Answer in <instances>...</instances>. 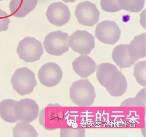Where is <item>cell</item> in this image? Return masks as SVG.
I'll return each mask as SVG.
<instances>
[{"mask_svg":"<svg viewBox=\"0 0 146 137\" xmlns=\"http://www.w3.org/2000/svg\"><path fill=\"white\" fill-rule=\"evenodd\" d=\"M17 102L14 100L7 99L0 102V116L5 121L10 123L18 122L15 115V107Z\"/></svg>","mask_w":146,"mask_h":137,"instance_id":"cell-17","label":"cell"},{"mask_svg":"<svg viewBox=\"0 0 146 137\" xmlns=\"http://www.w3.org/2000/svg\"><path fill=\"white\" fill-rule=\"evenodd\" d=\"M72 68L76 73L81 78L90 76L97 69L96 62L90 57L81 55L76 58L72 63Z\"/></svg>","mask_w":146,"mask_h":137,"instance_id":"cell-11","label":"cell"},{"mask_svg":"<svg viewBox=\"0 0 146 137\" xmlns=\"http://www.w3.org/2000/svg\"><path fill=\"white\" fill-rule=\"evenodd\" d=\"M120 4L121 9L131 12H139L143 9L145 0H120Z\"/></svg>","mask_w":146,"mask_h":137,"instance_id":"cell-20","label":"cell"},{"mask_svg":"<svg viewBox=\"0 0 146 137\" xmlns=\"http://www.w3.org/2000/svg\"><path fill=\"white\" fill-rule=\"evenodd\" d=\"M105 88L112 97H121L125 94L127 90L128 84L126 78L120 72Z\"/></svg>","mask_w":146,"mask_h":137,"instance_id":"cell-16","label":"cell"},{"mask_svg":"<svg viewBox=\"0 0 146 137\" xmlns=\"http://www.w3.org/2000/svg\"><path fill=\"white\" fill-rule=\"evenodd\" d=\"M121 34V30L114 21H103L97 25L96 29V37L106 44H115L120 39Z\"/></svg>","mask_w":146,"mask_h":137,"instance_id":"cell-6","label":"cell"},{"mask_svg":"<svg viewBox=\"0 0 146 137\" xmlns=\"http://www.w3.org/2000/svg\"><path fill=\"white\" fill-rule=\"evenodd\" d=\"M3 1V0H0V2L1 1Z\"/></svg>","mask_w":146,"mask_h":137,"instance_id":"cell-26","label":"cell"},{"mask_svg":"<svg viewBox=\"0 0 146 137\" xmlns=\"http://www.w3.org/2000/svg\"><path fill=\"white\" fill-rule=\"evenodd\" d=\"M86 130L84 128H62L60 131V137H84Z\"/></svg>","mask_w":146,"mask_h":137,"instance_id":"cell-23","label":"cell"},{"mask_svg":"<svg viewBox=\"0 0 146 137\" xmlns=\"http://www.w3.org/2000/svg\"><path fill=\"white\" fill-rule=\"evenodd\" d=\"M46 15L49 22L57 27L66 24L71 17V13L68 6L60 2L51 4L48 7Z\"/></svg>","mask_w":146,"mask_h":137,"instance_id":"cell-10","label":"cell"},{"mask_svg":"<svg viewBox=\"0 0 146 137\" xmlns=\"http://www.w3.org/2000/svg\"><path fill=\"white\" fill-rule=\"evenodd\" d=\"M129 53L136 61L146 56V33L136 36L129 44Z\"/></svg>","mask_w":146,"mask_h":137,"instance_id":"cell-15","label":"cell"},{"mask_svg":"<svg viewBox=\"0 0 146 137\" xmlns=\"http://www.w3.org/2000/svg\"><path fill=\"white\" fill-rule=\"evenodd\" d=\"M10 22L7 13L0 9V32L7 31Z\"/></svg>","mask_w":146,"mask_h":137,"instance_id":"cell-24","label":"cell"},{"mask_svg":"<svg viewBox=\"0 0 146 137\" xmlns=\"http://www.w3.org/2000/svg\"><path fill=\"white\" fill-rule=\"evenodd\" d=\"M65 3H74L75 2L76 0H62Z\"/></svg>","mask_w":146,"mask_h":137,"instance_id":"cell-25","label":"cell"},{"mask_svg":"<svg viewBox=\"0 0 146 137\" xmlns=\"http://www.w3.org/2000/svg\"><path fill=\"white\" fill-rule=\"evenodd\" d=\"M133 75L136 81L141 86H146V61H140L134 66Z\"/></svg>","mask_w":146,"mask_h":137,"instance_id":"cell-21","label":"cell"},{"mask_svg":"<svg viewBox=\"0 0 146 137\" xmlns=\"http://www.w3.org/2000/svg\"><path fill=\"white\" fill-rule=\"evenodd\" d=\"M12 130L15 137H37L38 136L36 129L29 123L21 122L16 124Z\"/></svg>","mask_w":146,"mask_h":137,"instance_id":"cell-18","label":"cell"},{"mask_svg":"<svg viewBox=\"0 0 146 137\" xmlns=\"http://www.w3.org/2000/svg\"><path fill=\"white\" fill-rule=\"evenodd\" d=\"M121 107H146V88L143 89L136 94L135 98H127L121 103Z\"/></svg>","mask_w":146,"mask_h":137,"instance_id":"cell-19","label":"cell"},{"mask_svg":"<svg viewBox=\"0 0 146 137\" xmlns=\"http://www.w3.org/2000/svg\"><path fill=\"white\" fill-rule=\"evenodd\" d=\"M70 96L72 102L80 107L90 106L96 97L94 87L88 79L74 81L70 89Z\"/></svg>","mask_w":146,"mask_h":137,"instance_id":"cell-1","label":"cell"},{"mask_svg":"<svg viewBox=\"0 0 146 137\" xmlns=\"http://www.w3.org/2000/svg\"><path fill=\"white\" fill-rule=\"evenodd\" d=\"M129 44L119 45L113 50L112 57L119 68L123 69L129 68L136 61L129 53Z\"/></svg>","mask_w":146,"mask_h":137,"instance_id":"cell-12","label":"cell"},{"mask_svg":"<svg viewBox=\"0 0 146 137\" xmlns=\"http://www.w3.org/2000/svg\"><path fill=\"white\" fill-rule=\"evenodd\" d=\"M102 9L107 12L115 13L121 10L120 0H101Z\"/></svg>","mask_w":146,"mask_h":137,"instance_id":"cell-22","label":"cell"},{"mask_svg":"<svg viewBox=\"0 0 146 137\" xmlns=\"http://www.w3.org/2000/svg\"><path fill=\"white\" fill-rule=\"evenodd\" d=\"M69 45L74 52L88 55L95 47V38L87 31L77 30L70 36Z\"/></svg>","mask_w":146,"mask_h":137,"instance_id":"cell-5","label":"cell"},{"mask_svg":"<svg viewBox=\"0 0 146 137\" xmlns=\"http://www.w3.org/2000/svg\"><path fill=\"white\" fill-rule=\"evenodd\" d=\"M39 106L31 98H25L17 101L15 107V115L18 121L30 123L38 118Z\"/></svg>","mask_w":146,"mask_h":137,"instance_id":"cell-7","label":"cell"},{"mask_svg":"<svg viewBox=\"0 0 146 137\" xmlns=\"http://www.w3.org/2000/svg\"><path fill=\"white\" fill-rule=\"evenodd\" d=\"M75 15L80 24L85 26H93L99 22L100 12L95 4L86 1L77 5Z\"/></svg>","mask_w":146,"mask_h":137,"instance_id":"cell-8","label":"cell"},{"mask_svg":"<svg viewBox=\"0 0 146 137\" xmlns=\"http://www.w3.org/2000/svg\"><path fill=\"white\" fill-rule=\"evenodd\" d=\"M38 0H11L9 4L11 12L17 18H23L35 9Z\"/></svg>","mask_w":146,"mask_h":137,"instance_id":"cell-13","label":"cell"},{"mask_svg":"<svg viewBox=\"0 0 146 137\" xmlns=\"http://www.w3.org/2000/svg\"><path fill=\"white\" fill-rule=\"evenodd\" d=\"M11 82L13 88L21 96L31 94L37 84L35 73L27 67L16 70Z\"/></svg>","mask_w":146,"mask_h":137,"instance_id":"cell-2","label":"cell"},{"mask_svg":"<svg viewBox=\"0 0 146 137\" xmlns=\"http://www.w3.org/2000/svg\"><path fill=\"white\" fill-rule=\"evenodd\" d=\"M63 72L59 65L50 62L41 66L38 72V78L42 85L51 88L56 86L61 81Z\"/></svg>","mask_w":146,"mask_h":137,"instance_id":"cell-9","label":"cell"},{"mask_svg":"<svg viewBox=\"0 0 146 137\" xmlns=\"http://www.w3.org/2000/svg\"><path fill=\"white\" fill-rule=\"evenodd\" d=\"M69 35L58 30L51 32L46 36L43 45L46 52L55 56H60L69 51Z\"/></svg>","mask_w":146,"mask_h":137,"instance_id":"cell-4","label":"cell"},{"mask_svg":"<svg viewBox=\"0 0 146 137\" xmlns=\"http://www.w3.org/2000/svg\"><path fill=\"white\" fill-rule=\"evenodd\" d=\"M17 53L26 63H33L40 59L44 51L41 43L33 37H26L19 43Z\"/></svg>","mask_w":146,"mask_h":137,"instance_id":"cell-3","label":"cell"},{"mask_svg":"<svg viewBox=\"0 0 146 137\" xmlns=\"http://www.w3.org/2000/svg\"><path fill=\"white\" fill-rule=\"evenodd\" d=\"M97 69V79L104 88H106L120 72L115 65L108 63L100 64Z\"/></svg>","mask_w":146,"mask_h":137,"instance_id":"cell-14","label":"cell"}]
</instances>
